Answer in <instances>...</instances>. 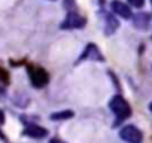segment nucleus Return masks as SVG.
I'll use <instances>...</instances> for the list:
<instances>
[{
    "instance_id": "f257e3e1",
    "label": "nucleus",
    "mask_w": 152,
    "mask_h": 143,
    "mask_svg": "<svg viewBox=\"0 0 152 143\" xmlns=\"http://www.w3.org/2000/svg\"><path fill=\"white\" fill-rule=\"evenodd\" d=\"M109 107H110V110H112V112L115 113V116H116V124L122 122L124 119H127V118L131 115V107H130V104H128L121 96H115V97L110 100Z\"/></svg>"
},
{
    "instance_id": "f03ea898",
    "label": "nucleus",
    "mask_w": 152,
    "mask_h": 143,
    "mask_svg": "<svg viewBox=\"0 0 152 143\" xmlns=\"http://www.w3.org/2000/svg\"><path fill=\"white\" fill-rule=\"evenodd\" d=\"M87 20L76 11V8L67 9V15L64 18V21L61 23V28L63 30H69V28H84L85 27Z\"/></svg>"
},
{
    "instance_id": "7ed1b4c3",
    "label": "nucleus",
    "mask_w": 152,
    "mask_h": 143,
    "mask_svg": "<svg viewBox=\"0 0 152 143\" xmlns=\"http://www.w3.org/2000/svg\"><path fill=\"white\" fill-rule=\"evenodd\" d=\"M28 76H30L31 84H33L34 87H37V88L45 87V85L48 84V81H49L48 73H46L43 69H40V67H33V66H30V67H28Z\"/></svg>"
},
{
    "instance_id": "20e7f679",
    "label": "nucleus",
    "mask_w": 152,
    "mask_h": 143,
    "mask_svg": "<svg viewBox=\"0 0 152 143\" xmlns=\"http://www.w3.org/2000/svg\"><path fill=\"white\" fill-rule=\"evenodd\" d=\"M119 137H121L124 142H127V143H142V140H143L142 131H140L137 127H134V125H127V127H124V128L119 131Z\"/></svg>"
},
{
    "instance_id": "39448f33",
    "label": "nucleus",
    "mask_w": 152,
    "mask_h": 143,
    "mask_svg": "<svg viewBox=\"0 0 152 143\" xmlns=\"http://www.w3.org/2000/svg\"><path fill=\"white\" fill-rule=\"evenodd\" d=\"M110 8H112V12L116 14V15H119L121 18H125V20H130L131 18V9H130V6H127L125 3L119 2V0H113Z\"/></svg>"
},
{
    "instance_id": "423d86ee",
    "label": "nucleus",
    "mask_w": 152,
    "mask_h": 143,
    "mask_svg": "<svg viewBox=\"0 0 152 143\" xmlns=\"http://www.w3.org/2000/svg\"><path fill=\"white\" fill-rule=\"evenodd\" d=\"M84 60H97V61H103V55L102 52L99 51V48L93 43H90L87 48H85V52L79 57V61H84Z\"/></svg>"
},
{
    "instance_id": "0eeeda50",
    "label": "nucleus",
    "mask_w": 152,
    "mask_h": 143,
    "mask_svg": "<svg viewBox=\"0 0 152 143\" xmlns=\"http://www.w3.org/2000/svg\"><path fill=\"white\" fill-rule=\"evenodd\" d=\"M133 23H134V27L139 28V30H146L151 24V17L149 14L146 12H139L137 15L133 17Z\"/></svg>"
},
{
    "instance_id": "6e6552de",
    "label": "nucleus",
    "mask_w": 152,
    "mask_h": 143,
    "mask_svg": "<svg viewBox=\"0 0 152 143\" xmlns=\"http://www.w3.org/2000/svg\"><path fill=\"white\" fill-rule=\"evenodd\" d=\"M104 21H106V24H104V33H106L107 36L113 34V33L116 31V28L119 27L118 20H116L112 14H107V15L104 17Z\"/></svg>"
},
{
    "instance_id": "1a4fd4ad",
    "label": "nucleus",
    "mask_w": 152,
    "mask_h": 143,
    "mask_svg": "<svg viewBox=\"0 0 152 143\" xmlns=\"http://www.w3.org/2000/svg\"><path fill=\"white\" fill-rule=\"evenodd\" d=\"M24 134L26 136H30V137H34V139H43L46 137L48 131L39 125H28L26 130H24Z\"/></svg>"
},
{
    "instance_id": "9d476101",
    "label": "nucleus",
    "mask_w": 152,
    "mask_h": 143,
    "mask_svg": "<svg viewBox=\"0 0 152 143\" xmlns=\"http://www.w3.org/2000/svg\"><path fill=\"white\" fill-rule=\"evenodd\" d=\"M73 116V112L72 110H64V112H57V113H52L51 115V119L52 121H60V119H69Z\"/></svg>"
},
{
    "instance_id": "9b49d317",
    "label": "nucleus",
    "mask_w": 152,
    "mask_h": 143,
    "mask_svg": "<svg viewBox=\"0 0 152 143\" xmlns=\"http://www.w3.org/2000/svg\"><path fill=\"white\" fill-rule=\"evenodd\" d=\"M128 3L134 8H142L145 5V0H128Z\"/></svg>"
},
{
    "instance_id": "f8f14e48",
    "label": "nucleus",
    "mask_w": 152,
    "mask_h": 143,
    "mask_svg": "<svg viewBox=\"0 0 152 143\" xmlns=\"http://www.w3.org/2000/svg\"><path fill=\"white\" fill-rule=\"evenodd\" d=\"M51 143H64V142H63V140H58V139H52Z\"/></svg>"
},
{
    "instance_id": "ddd939ff",
    "label": "nucleus",
    "mask_w": 152,
    "mask_h": 143,
    "mask_svg": "<svg viewBox=\"0 0 152 143\" xmlns=\"http://www.w3.org/2000/svg\"><path fill=\"white\" fill-rule=\"evenodd\" d=\"M149 110H151V112H152V103H151V104H149Z\"/></svg>"
},
{
    "instance_id": "4468645a",
    "label": "nucleus",
    "mask_w": 152,
    "mask_h": 143,
    "mask_svg": "<svg viewBox=\"0 0 152 143\" xmlns=\"http://www.w3.org/2000/svg\"><path fill=\"white\" fill-rule=\"evenodd\" d=\"M51 2H55V0H51Z\"/></svg>"
},
{
    "instance_id": "2eb2a0df",
    "label": "nucleus",
    "mask_w": 152,
    "mask_h": 143,
    "mask_svg": "<svg viewBox=\"0 0 152 143\" xmlns=\"http://www.w3.org/2000/svg\"><path fill=\"white\" fill-rule=\"evenodd\" d=\"M151 3H152V0H151Z\"/></svg>"
}]
</instances>
